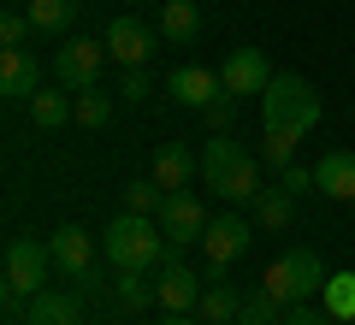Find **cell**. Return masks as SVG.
<instances>
[{"mask_svg":"<svg viewBox=\"0 0 355 325\" xmlns=\"http://www.w3.org/2000/svg\"><path fill=\"white\" fill-rule=\"evenodd\" d=\"M261 118H266V166L284 172V166L296 160V142L320 125V95H314V83L296 77V71H279V77H272V89L261 95Z\"/></svg>","mask_w":355,"mask_h":325,"instance_id":"6da1fadb","label":"cell"},{"mask_svg":"<svg viewBox=\"0 0 355 325\" xmlns=\"http://www.w3.org/2000/svg\"><path fill=\"white\" fill-rule=\"evenodd\" d=\"M202 177H207V189H214L219 201H254V195L266 189V184H261V160H254L231 130H219V137L207 142Z\"/></svg>","mask_w":355,"mask_h":325,"instance_id":"7a4b0ae2","label":"cell"},{"mask_svg":"<svg viewBox=\"0 0 355 325\" xmlns=\"http://www.w3.org/2000/svg\"><path fill=\"white\" fill-rule=\"evenodd\" d=\"M101 254L113 266H137V272H148V266L172 261V243H166L160 219H148V213H119L113 225L101 231Z\"/></svg>","mask_w":355,"mask_h":325,"instance_id":"3957f363","label":"cell"},{"mask_svg":"<svg viewBox=\"0 0 355 325\" xmlns=\"http://www.w3.org/2000/svg\"><path fill=\"white\" fill-rule=\"evenodd\" d=\"M326 266H320V254L314 249H284L279 261L266 266V278H261V290L272 301H284V308H296V301H308V296H320L326 290Z\"/></svg>","mask_w":355,"mask_h":325,"instance_id":"277c9868","label":"cell"},{"mask_svg":"<svg viewBox=\"0 0 355 325\" xmlns=\"http://www.w3.org/2000/svg\"><path fill=\"white\" fill-rule=\"evenodd\" d=\"M48 266H53V249L36 237H12L6 243V308L30 301L36 290H48Z\"/></svg>","mask_w":355,"mask_h":325,"instance_id":"5b68a950","label":"cell"},{"mask_svg":"<svg viewBox=\"0 0 355 325\" xmlns=\"http://www.w3.org/2000/svg\"><path fill=\"white\" fill-rule=\"evenodd\" d=\"M101 65H107V42H89V36H65V42H60V53H53V77H60L71 95L95 89Z\"/></svg>","mask_w":355,"mask_h":325,"instance_id":"8992f818","label":"cell"},{"mask_svg":"<svg viewBox=\"0 0 355 325\" xmlns=\"http://www.w3.org/2000/svg\"><path fill=\"white\" fill-rule=\"evenodd\" d=\"M154 48H160V36H154L137 12H119L113 24H107V60H119L125 71H142V65L154 60Z\"/></svg>","mask_w":355,"mask_h":325,"instance_id":"52a82bcc","label":"cell"},{"mask_svg":"<svg viewBox=\"0 0 355 325\" xmlns=\"http://www.w3.org/2000/svg\"><path fill=\"white\" fill-rule=\"evenodd\" d=\"M272 65H266L261 48H231L225 65H219V83H225V95H266L272 89Z\"/></svg>","mask_w":355,"mask_h":325,"instance_id":"ba28073f","label":"cell"},{"mask_svg":"<svg viewBox=\"0 0 355 325\" xmlns=\"http://www.w3.org/2000/svg\"><path fill=\"white\" fill-rule=\"evenodd\" d=\"M202 290H207V284L178 261V254L160 266V278H154V301H160L166 313H196V308H202Z\"/></svg>","mask_w":355,"mask_h":325,"instance_id":"9c48e42d","label":"cell"},{"mask_svg":"<svg viewBox=\"0 0 355 325\" xmlns=\"http://www.w3.org/2000/svg\"><path fill=\"white\" fill-rule=\"evenodd\" d=\"M160 231H166V243H172V254L184 249V243H202V231H207V213H202V201H196L190 189L166 195V207H160Z\"/></svg>","mask_w":355,"mask_h":325,"instance_id":"30bf717a","label":"cell"},{"mask_svg":"<svg viewBox=\"0 0 355 325\" xmlns=\"http://www.w3.org/2000/svg\"><path fill=\"white\" fill-rule=\"evenodd\" d=\"M53 249V266H60L65 278H77V284H89V266H95V237H89L83 225H60L48 237Z\"/></svg>","mask_w":355,"mask_h":325,"instance_id":"8fae6325","label":"cell"},{"mask_svg":"<svg viewBox=\"0 0 355 325\" xmlns=\"http://www.w3.org/2000/svg\"><path fill=\"white\" fill-rule=\"evenodd\" d=\"M166 89H172V100H178V107H190V113H207V107L225 95L219 71H207V65H178Z\"/></svg>","mask_w":355,"mask_h":325,"instance_id":"7c38bea8","label":"cell"},{"mask_svg":"<svg viewBox=\"0 0 355 325\" xmlns=\"http://www.w3.org/2000/svg\"><path fill=\"white\" fill-rule=\"evenodd\" d=\"M249 243H254V231H249V219H237V213H225V219H214V225L202 231V249H207V261H214V266L243 261Z\"/></svg>","mask_w":355,"mask_h":325,"instance_id":"4fadbf2b","label":"cell"},{"mask_svg":"<svg viewBox=\"0 0 355 325\" xmlns=\"http://www.w3.org/2000/svg\"><path fill=\"white\" fill-rule=\"evenodd\" d=\"M196 172H202V160H196V154L184 148V142H160V148H154V166H148V177L166 189V195L190 189V177H196Z\"/></svg>","mask_w":355,"mask_h":325,"instance_id":"5bb4252c","label":"cell"},{"mask_svg":"<svg viewBox=\"0 0 355 325\" xmlns=\"http://www.w3.org/2000/svg\"><path fill=\"white\" fill-rule=\"evenodd\" d=\"M42 89V65L30 48H0V95L6 100H30Z\"/></svg>","mask_w":355,"mask_h":325,"instance_id":"9a60e30c","label":"cell"},{"mask_svg":"<svg viewBox=\"0 0 355 325\" xmlns=\"http://www.w3.org/2000/svg\"><path fill=\"white\" fill-rule=\"evenodd\" d=\"M314 189L331 201H355V148H326L314 166Z\"/></svg>","mask_w":355,"mask_h":325,"instance_id":"2e32d148","label":"cell"},{"mask_svg":"<svg viewBox=\"0 0 355 325\" xmlns=\"http://www.w3.org/2000/svg\"><path fill=\"white\" fill-rule=\"evenodd\" d=\"M24 325H83V301L71 290H36L24 301Z\"/></svg>","mask_w":355,"mask_h":325,"instance_id":"e0dca14e","label":"cell"},{"mask_svg":"<svg viewBox=\"0 0 355 325\" xmlns=\"http://www.w3.org/2000/svg\"><path fill=\"white\" fill-rule=\"evenodd\" d=\"M202 313L207 325H237V313H243V296H237V284H225V266H214V278H207V290H202Z\"/></svg>","mask_w":355,"mask_h":325,"instance_id":"ac0fdd59","label":"cell"},{"mask_svg":"<svg viewBox=\"0 0 355 325\" xmlns=\"http://www.w3.org/2000/svg\"><path fill=\"white\" fill-rule=\"evenodd\" d=\"M24 107H30V118H36L42 130H65V125H71V113H77V95H71L65 83H60V89H48V83H42L36 95L24 100Z\"/></svg>","mask_w":355,"mask_h":325,"instance_id":"d6986e66","label":"cell"},{"mask_svg":"<svg viewBox=\"0 0 355 325\" xmlns=\"http://www.w3.org/2000/svg\"><path fill=\"white\" fill-rule=\"evenodd\" d=\"M160 36L172 42V48H190V42L202 36V12H196V0H166V6H160Z\"/></svg>","mask_w":355,"mask_h":325,"instance_id":"ffe728a7","label":"cell"},{"mask_svg":"<svg viewBox=\"0 0 355 325\" xmlns=\"http://www.w3.org/2000/svg\"><path fill=\"white\" fill-rule=\"evenodd\" d=\"M24 12L36 24V36H65L77 24V12H83V0H30Z\"/></svg>","mask_w":355,"mask_h":325,"instance_id":"44dd1931","label":"cell"},{"mask_svg":"<svg viewBox=\"0 0 355 325\" xmlns=\"http://www.w3.org/2000/svg\"><path fill=\"white\" fill-rule=\"evenodd\" d=\"M254 219H261V225L266 231H284V225H291V219H296V195H291V189H261V195H254Z\"/></svg>","mask_w":355,"mask_h":325,"instance_id":"7402d4cb","label":"cell"},{"mask_svg":"<svg viewBox=\"0 0 355 325\" xmlns=\"http://www.w3.org/2000/svg\"><path fill=\"white\" fill-rule=\"evenodd\" d=\"M320 308L331 319H355V272H331L326 290H320Z\"/></svg>","mask_w":355,"mask_h":325,"instance_id":"603a6c76","label":"cell"},{"mask_svg":"<svg viewBox=\"0 0 355 325\" xmlns=\"http://www.w3.org/2000/svg\"><path fill=\"white\" fill-rule=\"evenodd\" d=\"M166 207V189L154 184V177H130L125 184V213H148V219H160Z\"/></svg>","mask_w":355,"mask_h":325,"instance_id":"cb8c5ba5","label":"cell"},{"mask_svg":"<svg viewBox=\"0 0 355 325\" xmlns=\"http://www.w3.org/2000/svg\"><path fill=\"white\" fill-rule=\"evenodd\" d=\"M107 118H113V95H101V89H83V95H77V113H71V125H83V130H101Z\"/></svg>","mask_w":355,"mask_h":325,"instance_id":"d4e9b609","label":"cell"},{"mask_svg":"<svg viewBox=\"0 0 355 325\" xmlns=\"http://www.w3.org/2000/svg\"><path fill=\"white\" fill-rule=\"evenodd\" d=\"M113 296L125 301L130 313H137V308H148V301H154V284L137 272V266H119V284H113Z\"/></svg>","mask_w":355,"mask_h":325,"instance_id":"484cf974","label":"cell"},{"mask_svg":"<svg viewBox=\"0 0 355 325\" xmlns=\"http://www.w3.org/2000/svg\"><path fill=\"white\" fill-rule=\"evenodd\" d=\"M237 325H284V301H272L266 290H254V296H243Z\"/></svg>","mask_w":355,"mask_h":325,"instance_id":"4316f807","label":"cell"},{"mask_svg":"<svg viewBox=\"0 0 355 325\" xmlns=\"http://www.w3.org/2000/svg\"><path fill=\"white\" fill-rule=\"evenodd\" d=\"M30 30H36V24H30V12H6V18H0V48H24Z\"/></svg>","mask_w":355,"mask_h":325,"instance_id":"83f0119b","label":"cell"},{"mask_svg":"<svg viewBox=\"0 0 355 325\" xmlns=\"http://www.w3.org/2000/svg\"><path fill=\"white\" fill-rule=\"evenodd\" d=\"M207 125H214V130H237V95H219L214 100V107H207Z\"/></svg>","mask_w":355,"mask_h":325,"instance_id":"f1b7e54d","label":"cell"},{"mask_svg":"<svg viewBox=\"0 0 355 325\" xmlns=\"http://www.w3.org/2000/svg\"><path fill=\"white\" fill-rule=\"evenodd\" d=\"M284 325H338L326 308H308V301H296V308H284Z\"/></svg>","mask_w":355,"mask_h":325,"instance_id":"f546056e","label":"cell"},{"mask_svg":"<svg viewBox=\"0 0 355 325\" xmlns=\"http://www.w3.org/2000/svg\"><path fill=\"white\" fill-rule=\"evenodd\" d=\"M279 184L291 189V195H302V189H314V166H296V160H291V166L279 172Z\"/></svg>","mask_w":355,"mask_h":325,"instance_id":"4dcf8cb0","label":"cell"},{"mask_svg":"<svg viewBox=\"0 0 355 325\" xmlns=\"http://www.w3.org/2000/svg\"><path fill=\"white\" fill-rule=\"evenodd\" d=\"M119 95H125L130 107H137V100L148 95V65H142V71H125V83H119Z\"/></svg>","mask_w":355,"mask_h":325,"instance_id":"1f68e13d","label":"cell"},{"mask_svg":"<svg viewBox=\"0 0 355 325\" xmlns=\"http://www.w3.org/2000/svg\"><path fill=\"white\" fill-rule=\"evenodd\" d=\"M160 325H207V319H196V313H166Z\"/></svg>","mask_w":355,"mask_h":325,"instance_id":"d6a6232c","label":"cell"}]
</instances>
